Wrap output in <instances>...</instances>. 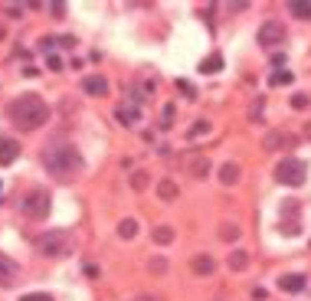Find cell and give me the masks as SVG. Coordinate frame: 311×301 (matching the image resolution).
<instances>
[{"instance_id":"1","label":"cell","mask_w":311,"mask_h":301,"mask_svg":"<svg viewBox=\"0 0 311 301\" xmlns=\"http://www.w3.org/2000/svg\"><path fill=\"white\" fill-rule=\"evenodd\" d=\"M43 167H46V174L52 177V180L69 183V180H76V177L85 171V161H82V154H79L72 144L52 141V144L43 147Z\"/></svg>"},{"instance_id":"2","label":"cell","mask_w":311,"mask_h":301,"mask_svg":"<svg viewBox=\"0 0 311 301\" xmlns=\"http://www.w3.org/2000/svg\"><path fill=\"white\" fill-rule=\"evenodd\" d=\"M7 115H10V121H13L16 128H23V131H36V128L46 125V118H49V105L43 102L36 92H26V95H16V99L10 102Z\"/></svg>"},{"instance_id":"3","label":"cell","mask_w":311,"mask_h":301,"mask_svg":"<svg viewBox=\"0 0 311 301\" xmlns=\"http://www.w3.org/2000/svg\"><path fill=\"white\" fill-rule=\"evenodd\" d=\"M275 180L285 183V187H301V183L308 180L305 161H298V157H282V161L275 164Z\"/></svg>"},{"instance_id":"4","label":"cell","mask_w":311,"mask_h":301,"mask_svg":"<svg viewBox=\"0 0 311 301\" xmlns=\"http://www.w3.org/2000/svg\"><path fill=\"white\" fill-rule=\"evenodd\" d=\"M36 249L43 255H49V259H56V255H66L72 249V236H69V229H49V233H43L36 239Z\"/></svg>"},{"instance_id":"5","label":"cell","mask_w":311,"mask_h":301,"mask_svg":"<svg viewBox=\"0 0 311 301\" xmlns=\"http://www.w3.org/2000/svg\"><path fill=\"white\" fill-rule=\"evenodd\" d=\"M49 206H52V197L43 187H36V190L26 193V200H23V216L26 219H46Z\"/></svg>"},{"instance_id":"6","label":"cell","mask_w":311,"mask_h":301,"mask_svg":"<svg viewBox=\"0 0 311 301\" xmlns=\"http://www.w3.org/2000/svg\"><path fill=\"white\" fill-rule=\"evenodd\" d=\"M285 23H279V20H265L262 26H259V46H265V49H272V46H282L285 43Z\"/></svg>"},{"instance_id":"7","label":"cell","mask_w":311,"mask_h":301,"mask_svg":"<svg viewBox=\"0 0 311 301\" xmlns=\"http://www.w3.org/2000/svg\"><path fill=\"white\" fill-rule=\"evenodd\" d=\"M279 229H282L285 236H298V203H295V200H285V203H282Z\"/></svg>"},{"instance_id":"8","label":"cell","mask_w":311,"mask_h":301,"mask_svg":"<svg viewBox=\"0 0 311 301\" xmlns=\"http://www.w3.org/2000/svg\"><path fill=\"white\" fill-rule=\"evenodd\" d=\"M16 275H20V265H16L10 255H4L0 252V285L4 288H10L13 281H16Z\"/></svg>"},{"instance_id":"9","label":"cell","mask_w":311,"mask_h":301,"mask_svg":"<svg viewBox=\"0 0 311 301\" xmlns=\"http://www.w3.org/2000/svg\"><path fill=\"white\" fill-rule=\"evenodd\" d=\"M262 144H265V150H288L291 144H295V138L285 135V131H269Z\"/></svg>"},{"instance_id":"10","label":"cell","mask_w":311,"mask_h":301,"mask_svg":"<svg viewBox=\"0 0 311 301\" xmlns=\"http://www.w3.org/2000/svg\"><path fill=\"white\" fill-rule=\"evenodd\" d=\"M305 285H308V278L301 275V272H291V275H282V278H279V288L288 291V295H298Z\"/></svg>"},{"instance_id":"11","label":"cell","mask_w":311,"mask_h":301,"mask_svg":"<svg viewBox=\"0 0 311 301\" xmlns=\"http://www.w3.org/2000/svg\"><path fill=\"white\" fill-rule=\"evenodd\" d=\"M16 154H20V144H16L13 138H0V167L13 164V161H16Z\"/></svg>"},{"instance_id":"12","label":"cell","mask_w":311,"mask_h":301,"mask_svg":"<svg viewBox=\"0 0 311 301\" xmlns=\"http://www.w3.org/2000/svg\"><path fill=\"white\" fill-rule=\"evenodd\" d=\"M82 88H85L88 95H95V99L108 95V82H105L102 76H85V79H82Z\"/></svg>"},{"instance_id":"13","label":"cell","mask_w":311,"mask_h":301,"mask_svg":"<svg viewBox=\"0 0 311 301\" xmlns=\"http://www.w3.org/2000/svg\"><path fill=\"white\" fill-rule=\"evenodd\" d=\"M219 183H226V187L239 183V164L236 161H226L223 167H219Z\"/></svg>"},{"instance_id":"14","label":"cell","mask_w":311,"mask_h":301,"mask_svg":"<svg viewBox=\"0 0 311 301\" xmlns=\"http://www.w3.org/2000/svg\"><path fill=\"white\" fill-rule=\"evenodd\" d=\"M190 174L197 177V180H203V177L210 174V157H207V154H197V157L190 161Z\"/></svg>"},{"instance_id":"15","label":"cell","mask_w":311,"mask_h":301,"mask_svg":"<svg viewBox=\"0 0 311 301\" xmlns=\"http://www.w3.org/2000/svg\"><path fill=\"white\" fill-rule=\"evenodd\" d=\"M115 118L121 121V125H135L138 121V105L135 102H128V105H121L118 111H115Z\"/></svg>"},{"instance_id":"16","label":"cell","mask_w":311,"mask_h":301,"mask_svg":"<svg viewBox=\"0 0 311 301\" xmlns=\"http://www.w3.org/2000/svg\"><path fill=\"white\" fill-rule=\"evenodd\" d=\"M193 272H197V275H213V272H216L213 255H197V259H193Z\"/></svg>"},{"instance_id":"17","label":"cell","mask_w":311,"mask_h":301,"mask_svg":"<svg viewBox=\"0 0 311 301\" xmlns=\"http://www.w3.org/2000/svg\"><path fill=\"white\" fill-rule=\"evenodd\" d=\"M219 69H223V56H219V52H213V56H207V59L200 63V72H203V76L219 72Z\"/></svg>"},{"instance_id":"18","label":"cell","mask_w":311,"mask_h":301,"mask_svg":"<svg viewBox=\"0 0 311 301\" xmlns=\"http://www.w3.org/2000/svg\"><path fill=\"white\" fill-rule=\"evenodd\" d=\"M157 197L167 200V203L177 200V183H174V180H161V183H157Z\"/></svg>"},{"instance_id":"19","label":"cell","mask_w":311,"mask_h":301,"mask_svg":"<svg viewBox=\"0 0 311 301\" xmlns=\"http://www.w3.org/2000/svg\"><path fill=\"white\" fill-rule=\"evenodd\" d=\"M291 79H295V76H291L288 69H275V72L269 76V85H275V88H279V85H291Z\"/></svg>"},{"instance_id":"20","label":"cell","mask_w":311,"mask_h":301,"mask_svg":"<svg viewBox=\"0 0 311 301\" xmlns=\"http://www.w3.org/2000/svg\"><path fill=\"white\" fill-rule=\"evenodd\" d=\"M229 269H233V272H246V269H249V255L236 249L233 255H229Z\"/></svg>"},{"instance_id":"21","label":"cell","mask_w":311,"mask_h":301,"mask_svg":"<svg viewBox=\"0 0 311 301\" xmlns=\"http://www.w3.org/2000/svg\"><path fill=\"white\" fill-rule=\"evenodd\" d=\"M210 121H193V128L190 131H187V138H190V141H197V138H207L210 135Z\"/></svg>"},{"instance_id":"22","label":"cell","mask_w":311,"mask_h":301,"mask_svg":"<svg viewBox=\"0 0 311 301\" xmlns=\"http://www.w3.org/2000/svg\"><path fill=\"white\" fill-rule=\"evenodd\" d=\"M154 242H157V246H171V242H174V229H171V226H157V229H154Z\"/></svg>"},{"instance_id":"23","label":"cell","mask_w":311,"mask_h":301,"mask_svg":"<svg viewBox=\"0 0 311 301\" xmlns=\"http://www.w3.org/2000/svg\"><path fill=\"white\" fill-rule=\"evenodd\" d=\"M135 233H138V223H135V219H121V223H118V236H121V239H135Z\"/></svg>"},{"instance_id":"24","label":"cell","mask_w":311,"mask_h":301,"mask_svg":"<svg viewBox=\"0 0 311 301\" xmlns=\"http://www.w3.org/2000/svg\"><path fill=\"white\" fill-rule=\"evenodd\" d=\"M219 239H226V242H236V239H239V226L223 223V226H219Z\"/></svg>"},{"instance_id":"25","label":"cell","mask_w":311,"mask_h":301,"mask_svg":"<svg viewBox=\"0 0 311 301\" xmlns=\"http://www.w3.org/2000/svg\"><path fill=\"white\" fill-rule=\"evenodd\" d=\"M148 269L154 272V275H164V272H167V259H164V255H154V259L148 262Z\"/></svg>"},{"instance_id":"26","label":"cell","mask_w":311,"mask_h":301,"mask_svg":"<svg viewBox=\"0 0 311 301\" xmlns=\"http://www.w3.org/2000/svg\"><path fill=\"white\" fill-rule=\"evenodd\" d=\"M148 187V174L144 171H135L131 174V190H144Z\"/></svg>"},{"instance_id":"27","label":"cell","mask_w":311,"mask_h":301,"mask_svg":"<svg viewBox=\"0 0 311 301\" xmlns=\"http://www.w3.org/2000/svg\"><path fill=\"white\" fill-rule=\"evenodd\" d=\"M291 13H295L298 20H308L311 16V4H291Z\"/></svg>"},{"instance_id":"28","label":"cell","mask_w":311,"mask_h":301,"mask_svg":"<svg viewBox=\"0 0 311 301\" xmlns=\"http://www.w3.org/2000/svg\"><path fill=\"white\" fill-rule=\"evenodd\" d=\"M291 108H308V95H291Z\"/></svg>"},{"instance_id":"29","label":"cell","mask_w":311,"mask_h":301,"mask_svg":"<svg viewBox=\"0 0 311 301\" xmlns=\"http://www.w3.org/2000/svg\"><path fill=\"white\" fill-rule=\"evenodd\" d=\"M171 121H174V105H164V121H161V128H171Z\"/></svg>"},{"instance_id":"30","label":"cell","mask_w":311,"mask_h":301,"mask_svg":"<svg viewBox=\"0 0 311 301\" xmlns=\"http://www.w3.org/2000/svg\"><path fill=\"white\" fill-rule=\"evenodd\" d=\"M20 301H52V298L49 295H23Z\"/></svg>"},{"instance_id":"31","label":"cell","mask_w":311,"mask_h":301,"mask_svg":"<svg viewBox=\"0 0 311 301\" xmlns=\"http://www.w3.org/2000/svg\"><path fill=\"white\" fill-rule=\"evenodd\" d=\"M46 66H49V69H59L62 59H59V56H46Z\"/></svg>"},{"instance_id":"32","label":"cell","mask_w":311,"mask_h":301,"mask_svg":"<svg viewBox=\"0 0 311 301\" xmlns=\"http://www.w3.org/2000/svg\"><path fill=\"white\" fill-rule=\"evenodd\" d=\"M49 10H52V13H56V16H62V13H66V4H52V7H49Z\"/></svg>"},{"instance_id":"33","label":"cell","mask_w":311,"mask_h":301,"mask_svg":"<svg viewBox=\"0 0 311 301\" xmlns=\"http://www.w3.org/2000/svg\"><path fill=\"white\" fill-rule=\"evenodd\" d=\"M308 138H311V125H308Z\"/></svg>"}]
</instances>
